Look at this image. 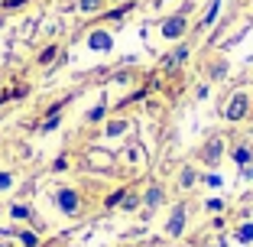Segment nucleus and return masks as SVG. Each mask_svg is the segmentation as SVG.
Returning a JSON list of instances; mask_svg holds the SVG:
<instances>
[{"label":"nucleus","instance_id":"nucleus-8","mask_svg":"<svg viewBox=\"0 0 253 247\" xmlns=\"http://www.w3.org/2000/svg\"><path fill=\"white\" fill-rule=\"evenodd\" d=\"M185 59H188V49H185V46H179V49H175V52L166 59V65H182Z\"/></svg>","mask_w":253,"mask_h":247},{"label":"nucleus","instance_id":"nucleus-5","mask_svg":"<svg viewBox=\"0 0 253 247\" xmlns=\"http://www.w3.org/2000/svg\"><path fill=\"white\" fill-rule=\"evenodd\" d=\"M221 150H224V143L217 140H208V147H205V163H217V159H221Z\"/></svg>","mask_w":253,"mask_h":247},{"label":"nucleus","instance_id":"nucleus-10","mask_svg":"<svg viewBox=\"0 0 253 247\" xmlns=\"http://www.w3.org/2000/svg\"><path fill=\"white\" fill-rule=\"evenodd\" d=\"M13 218L16 221H26V218H30V208H26V205H13Z\"/></svg>","mask_w":253,"mask_h":247},{"label":"nucleus","instance_id":"nucleus-2","mask_svg":"<svg viewBox=\"0 0 253 247\" xmlns=\"http://www.w3.org/2000/svg\"><path fill=\"white\" fill-rule=\"evenodd\" d=\"M182 33H185V16H169V20L163 23V36L166 39H179Z\"/></svg>","mask_w":253,"mask_h":247},{"label":"nucleus","instance_id":"nucleus-9","mask_svg":"<svg viewBox=\"0 0 253 247\" xmlns=\"http://www.w3.org/2000/svg\"><path fill=\"white\" fill-rule=\"evenodd\" d=\"M78 7H82L84 13H94V10H101V0H78Z\"/></svg>","mask_w":253,"mask_h":247},{"label":"nucleus","instance_id":"nucleus-12","mask_svg":"<svg viewBox=\"0 0 253 247\" xmlns=\"http://www.w3.org/2000/svg\"><path fill=\"white\" fill-rule=\"evenodd\" d=\"M55 52H59V49H55V46H49V49H45V52L39 55V62H42V65H49V62L55 59Z\"/></svg>","mask_w":253,"mask_h":247},{"label":"nucleus","instance_id":"nucleus-16","mask_svg":"<svg viewBox=\"0 0 253 247\" xmlns=\"http://www.w3.org/2000/svg\"><path fill=\"white\" fill-rule=\"evenodd\" d=\"M234 159H237V163H250V150H244V147H240V150L234 153Z\"/></svg>","mask_w":253,"mask_h":247},{"label":"nucleus","instance_id":"nucleus-15","mask_svg":"<svg viewBox=\"0 0 253 247\" xmlns=\"http://www.w3.org/2000/svg\"><path fill=\"white\" fill-rule=\"evenodd\" d=\"M217 10H221V0H214V3H211V10H208V16H205V23H214Z\"/></svg>","mask_w":253,"mask_h":247},{"label":"nucleus","instance_id":"nucleus-14","mask_svg":"<svg viewBox=\"0 0 253 247\" xmlns=\"http://www.w3.org/2000/svg\"><path fill=\"white\" fill-rule=\"evenodd\" d=\"M182 186H195V169H182Z\"/></svg>","mask_w":253,"mask_h":247},{"label":"nucleus","instance_id":"nucleus-20","mask_svg":"<svg viewBox=\"0 0 253 247\" xmlns=\"http://www.w3.org/2000/svg\"><path fill=\"white\" fill-rule=\"evenodd\" d=\"M10 182H13V179H10V172H0V189H10Z\"/></svg>","mask_w":253,"mask_h":247},{"label":"nucleus","instance_id":"nucleus-22","mask_svg":"<svg viewBox=\"0 0 253 247\" xmlns=\"http://www.w3.org/2000/svg\"><path fill=\"white\" fill-rule=\"evenodd\" d=\"M0 247H7V244H0Z\"/></svg>","mask_w":253,"mask_h":247},{"label":"nucleus","instance_id":"nucleus-18","mask_svg":"<svg viewBox=\"0 0 253 247\" xmlns=\"http://www.w3.org/2000/svg\"><path fill=\"white\" fill-rule=\"evenodd\" d=\"M136 205H140V198H136V195H126V198H124V208H136Z\"/></svg>","mask_w":253,"mask_h":247},{"label":"nucleus","instance_id":"nucleus-19","mask_svg":"<svg viewBox=\"0 0 253 247\" xmlns=\"http://www.w3.org/2000/svg\"><path fill=\"white\" fill-rule=\"evenodd\" d=\"M101 117H104V104H101V107H94V111L88 114V120H101Z\"/></svg>","mask_w":253,"mask_h":247},{"label":"nucleus","instance_id":"nucleus-4","mask_svg":"<svg viewBox=\"0 0 253 247\" xmlns=\"http://www.w3.org/2000/svg\"><path fill=\"white\" fill-rule=\"evenodd\" d=\"M182 228H185V208H175L172 211V218H169V228H166V234H172V238H179L182 234Z\"/></svg>","mask_w":253,"mask_h":247},{"label":"nucleus","instance_id":"nucleus-11","mask_svg":"<svg viewBox=\"0 0 253 247\" xmlns=\"http://www.w3.org/2000/svg\"><path fill=\"white\" fill-rule=\"evenodd\" d=\"M124 130H126V124H124V120H114L111 127H107V134H111V137H120Z\"/></svg>","mask_w":253,"mask_h":247},{"label":"nucleus","instance_id":"nucleus-17","mask_svg":"<svg viewBox=\"0 0 253 247\" xmlns=\"http://www.w3.org/2000/svg\"><path fill=\"white\" fill-rule=\"evenodd\" d=\"M240 241H253V225H244V228H240Z\"/></svg>","mask_w":253,"mask_h":247},{"label":"nucleus","instance_id":"nucleus-21","mask_svg":"<svg viewBox=\"0 0 253 247\" xmlns=\"http://www.w3.org/2000/svg\"><path fill=\"white\" fill-rule=\"evenodd\" d=\"M117 202H124V192H114L111 198H107V205H117Z\"/></svg>","mask_w":253,"mask_h":247},{"label":"nucleus","instance_id":"nucleus-13","mask_svg":"<svg viewBox=\"0 0 253 247\" xmlns=\"http://www.w3.org/2000/svg\"><path fill=\"white\" fill-rule=\"evenodd\" d=\"M20 241H23L26 247H36V244H39V241H36V234H33V231H23V234H20Z\"/></svg>","mask_w":253,"mask_h":247},{"label":"nucleus","instance_id":"nucleus-3","mask_svg":"<svg viewBox=\"0 0 253 247\" xmlns=\"http://www.w3.org/2000/svg\"><path fill=\"white\" fill-rule=\"evenodd\" d=\"M59 208L65 211V215H75V211H78V195H75V189H62L59 192Z\"/></svg>","mask_w":253,"mask_h":247},{"label":"nucleus","instance_id":"nucleus-6","mask_svg":"<svg viewBox=\"0 0 253 247\" xmlns=\"http://www.w3.org/2000/svg\"><path fill=\"white\" fill-rule=\"evenodd\" d=\"M143 202H146L149 208H156V205L163 202V189H159V186H153V189L146 192V198H143Z\"/></svg>","mask_w":253,"mask_h":247},{"label":"nucleus","instance_id":"nucleus-1","mask_svg":"<svg viewBox=\"0 0 253 247\" xmlns=\"http://www.w3.org/2000/svg\"><path fill=\"white\" fill-rule=\"evenodd\" d=\"M247 107H250V98H247V95H234V98H231V104H227V120L247 117Z\"/></svg>","mask_w":253,"mask_h":247},{"label":"nucleus","instance_id":"nucleus-7","mask_svg":"<svg viewBox=\"0 0 253 247\" xmlns=\"http://www.w3.org/2000/svg\"><path fill=\"white\" fill-rule=\"evenodd\" d=\"M91 49H111V36L107 33H94L91 36Z\"/></svg>","mask_w":253,"mask_h":247}]
</instances>
